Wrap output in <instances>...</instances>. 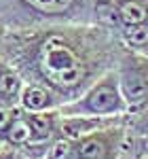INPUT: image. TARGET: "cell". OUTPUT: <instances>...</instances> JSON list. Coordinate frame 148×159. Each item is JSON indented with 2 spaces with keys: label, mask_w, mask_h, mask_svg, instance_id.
<instances>
[{
  "label": "cell",
  "mask_w": 148,
  "mask_h": 159,
  "mask_svg": "<svg viewBox=\"0 0 148 159\" xmlns=\"http://www.w3.org/2000/svg\"><path fill=\"white\" fill-rule=\"evenodd\" d=\"M123 49L116 32L99 24H51L0 32V57L25 81L78 98L102 74L114 70Z\"/></svg>",
  "instance_id": "1"
},
{
  "label": "cell",
  "mask_w": 148,
  "mask_h": 159,
  "mask_svg": "<svg viewBox=\"0 0 148 159\" xmlns=\"http://www.w3.org/2000/svg\"><path fill=\"white\" fill-rule=\"evenodd\" d=\"M98 0H0V32L51 24H95Z\"/></svg>",
  "instance_id": "2"
},
{
  "label": "cell",
  "mask_w": 148,
  "mask_h": 159,
  "mask_svg": "<svg viewBox=\"0 0 148 159\" xmlns=\"http://www.w3.org/2000/svg\"><path fill=\"white\" fill-rule=\"evenodd\" d=\"M62 115H95V117H116L127 112V102L121 93L116 70H108L95 83L87 87L78 98L66 102Z\"/></svg>",
  "instance_id": "3"
},
{
  "label": "cell",
  "mask_w": 148,
  "mask_h": 159,
  "mask_svg": "<svg viewBox=\"0 0 148 159\" xmlns=\"http://www.w3.org/2000/svg\"><path fill=\"white\" fill-rule=\"evenodd\" d=\"M119 85L127 102V110H140L148 106V55L123 47L116 60Z\"/></svg>",
  "instance_id": "4"
},
{
  "label": "cell",
  "mask_w": 148,
  "mask_h": 159,
  "mask_svg": "<svg viewBox=\"0 0 148 159\" xmlns=\"http://www.w3.org/2000/svg\"><path fill=\"white\" fill-rule=\"evenodd\" d=\"M125 125H110L78 140H72V157L81 159H119V147ZM70 157V159H72Z\"/></svg>",
  "instance_id": "5"
},
{
  "label": "cell",
  "mask_w": 148,
  "mask_h": 159,
  "mask_svg": "<svg viewBox=\"0 0 148 159\" xmlns=\"http://www.w3.org/2000/svg\"><path fill=\"white\" fill-rule=\"evenodd\" d=\"M125 121V115L116 117H95V115H63L59 125V136L68 140H78L83 136H89L93 132H99L104 127L119 125Z\"/></svg>",
  "instance_id": "6"
},
{
  "label": "cell",
  "mask_w": 148,
  "mask_h": 159,
  "mask_svg": "<svg viewBox=\"0 0 148 159\" xmlns=\"http://www.w3.org/2000/svg\"><path fill=\"white\" fill-rule=\"evenodd\" d=\"M66 100L51 87L42 85V83H34V81H25L21 98H19V106L28 112H42V110H55L62 108Z\"/></svg>",
  "instance_id": "7"
},
{
  "label": "cell",
  "mask_w": 148,
  "mask_h": 159,
  "mask_svg": "<svg viewBox=\"0 0 148 159\" xmlns=\"http://www.w3.org/2000/svg\"><path fill=\"white\" fill-rule=\"evenodd\" d=\"M28 123L32 127L34 142H49L59 136V125H62V110H42V112H28L25 110Z\"/></svg>",
  "instance_id": "8"
},
{
  "label": "cell",
  "mask_w": 148,
  "mask_h": 159,
  "mask_svg": "<svg viewBox=\"0 0 148 159\" xmlns=\"http://www.w3.org/2000/svg\"><path fill=\"white\" fill-rule=\"evenodd\" d=\"M25 79L11 61L0 57V102L2 104H19Z\"/></svg>",
  "instance_id": "9"
},
{
  "label": "cell",
  "mask_w": 148,
  "mask_h": 159,
  "mask_svg": "<svg viewBox=\"0 0 148 159\" xmlns=\"http://www.w3.org/2000/svg\"><path fill=\"white\" fill-rule=\"evenodd\" d=\"M108 2L116 13L119 30L123 25L148 24V0H108Z\"/></svg>",
  "instance_id": "10"
},
{
  "label": "cell",
  "mask_w": 148,
  "mask_h": 159,
  "mask_svg": "<svg viewBox=\"0 0 148 159\" xmlns=\"http://www.w3.org/2000/svg\"><path fill=\"white\" fill-rule=\"evenodd\" d=\"M116 36L121 45L131 51H137L142 55H148V24H137V25H123Z\"/></svg>",
  "instance_id": "11"
},
{
  "label": "cell",
  "mask_w": 148,
  "mask_h": 159,
  "mask_svg": "<svg viewBox=\"0 0 148 159\" xmlns=\"http://www.w3.org/2000/svg\"><path fill=\"white\" fill-rule=\"evenodd\" d=\"M2 142L9 144V147H15V148H21V147H25V144H30V142H34V134H32L30 123H28L25 110L15 119V123H13L11 127H9V132L4 134Z\"/></svg>",
  "instance_id": "12"
},
{
  "label": "cell",
  "mask_w": 148,
  "mask_h": 159,
  "mask_svg": "<svg viewBox=\"0 0 148 159\" xmlns=\"http://www.w3.org/2000/svg\"><path fill=\"white\" fill-rule=\"evenodd\" d=\"M123 123L129 132L137 136H148V106L140 110H127Z\"/></svg>",
  "instance_id": "13"
},
{
  "label": "cell",
  "mask_w": 148,
  "mask_h": 159,
  "mask_svg": "<svg viewBox=\"0 0 148 159\" xmlns=\"http://www.w3.org/2000/svg\"><path fill=\"white\" fill-rule=\"evenodd\" d=\"M21 112H24V108L19 104H2L0 102V140L4 138V134L9 132V127L15 123V119Z\"/></svg>",
  "instance_id": "14"
},
{
  "label": "cell",
  "mask_w": 148,
  "mask_h": 159,
  "mask_svg": "<svg viewBox=\"0 0 148 159\" xmlns=\"http://www.w3.org/2000/svg\"><path fill=\"white\" fill-rule=\"evenodd\" d=\"M0 159H25V155H24L21 148L2 144V147H0Z\"/></svg>",
  "instance_id": "15"
},
{
  "label": "cell",
  "mask_w": 148,
  "mask_h": 159,
  "mask_svg": "<svg viewBox=\"0 0 148 159\" xmlns=\"http://www.w3.org/2000/svg\"><path fill=\"white\" fill-rule=\"evenodd\" d=\"M137 144H140V157H148V136H137Z\"/></svg>",
  "instance_id": "16"
},
{
  "label": "cell",
  "mask_w": 148,
  "mask_h": 159,
  "mask_svg": "<svg viewBox=\"0 0 148 159\" xmlns=\"http://www.w3.org/2000/svg\"><path fill=\"white\" fill-rule=\"evenodd\" d=\"M2 144H4V142H2V140H0V147H2Z\"/></svg>",
  "instance_id": "17"
},
{
  "label": "cell",
  "mask_w": 148,
  "mask_h": 159,
  "mask_svg": "<svg viewBox=\"0 0 148 159\" xmlns=\"http://www.w3.org/2000/svg\"><path fill=\"white\" fill-rule=\"evenodd\" d=\"M72 159H81V157H72Z\"/></svg>",
  "instance_id": "18"
},
{
  "label": "cell",
  "mask_w": 148,
  "mask_h": 159,
  "mask_svg": "<svg viewBox=\"0 0 148 159\" xmlns=\"http://www.w3.org/2000/svg\"><path fill=\"white\" fill-rule=\"evenodd\" d=\"M144 159H148V157H144Z\"/></svg>",
  "instance_id": "19"
}]
</instances>
